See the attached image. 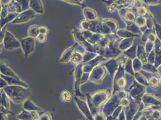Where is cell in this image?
Wrapping results in <instances>:
<instances>
[{
    "instance_id": "7a4b0ae2",
    "label": "cell",
    "mask_w": 161,
    "mask_h": 120,
    "mask_svg": "<svg viewBox=\"0 0 161 120\" xmlns=\"http://www.w3.org/2000/svg\"><path fill=\"white\" fill-rule=\"evenodd\" d=\"M3 42L4 47L8 50L18 49L21 47V41H19L17 38L15 37V36L9 31L5 32Z\"/></svg>"
},
{
    "instance_id": "6da1fadb",
    "label": "cell",
    "mask_w": 161,
    "mask_h": 120,
    "mask_svg": "<svg viewBox=\"0 0 161 120\" xmlns=\"http://www.w3.org/2000/svg\"><path fill=\"white\" fill-rule=\"evenodd\" d=\"M3 90L16 104H22L29 99L31 91L29 88L21 85H8L4 87Z\"/></svg>"
},
{
    "instance_id": "5bb4252c",
    "label": "cell",
    "mask_w": 161,
    "mask_h": 120,
    "mask_svg": "<svg viewBox=\"0 0 161 120\" xmlns=\"http://www.w3.org/2000/svg\"><path fill=\"white\" fill-rule=\"evenodd\" d=\"M37 39H38V40H39V42L42 43V42H45V40H46V35L40 34L37 36Z\"/></svg>"
},
{
    "instance_id": "277c9868",
    "label": "cell",
    "mask_w": 161,
    "mask_h": 120,
    "mask_svg": "<svg viewBox=\"0 0 161 120\" xmlns=\"http://www.w3.org/2000/svg\"><path fill=\"white\" fill-rule=\"evenodd\" d=\"M75 101L78 109L84 115L87 119H88V120H94L93 114L91 111L88 103L77 98H75Z\"/></svg>"
},
{
    "instance_id": "9a60e30c",
    "label": "cell",
    "mask_w": 161,
    "mask_h": 120,
    "mask_svg": "<svg viewBox=\"0 0 161 120\" xmlns=\"http://www.w3.org/2000/svg\"><path fill=\"white\" fill-rule=\"evenodd\" d=\"M125 84H126V82H125V80L124 79H120L118 81V85L120 87H123L125 85Z\"/></svg>"
},
{
    "instance_id": "2e32d148",
    "label": "cell",
    "mask_w": 161,
    "mask_h": 120,
    "mask_svg": "<svg viewBox=\"0 0 161 120\" xmlns=\"http://www.w3.org/2000/svg\"><path fill=\"white\" fill-rule=\"evenodd\" d=\"M8 120V115L1 113V120Z\"/></svg>"
},
{
    "instance_id": "4fadbf2b",
    "label": "cell",
    "mask_w": 161,
    "mask_h": 120,
    "mask_svg": "<svg viewBox=\"0 0 161 120\" xmlns=\"http://www.w3.org/2000/svg\"><path fill=\"white\" fill-rule=\"evenodd\" d=\"M48 32H49V30L46 27L44 26L39 27V33L40 34L46 35L48 33Z\"/></svg>"
},
{
    "instance_id": "e0dca14e",
    "label": "cell",
    "mask_w": 161,
    "mask_h": 120,
    "mask_svg": "<svg viewBox=\"0 0 161 120\" xmlns=\"http://www.w3.org/2000/svg\"><path fill=\"white\" fill-rule=\"evenodd\" d=\"M107 120H113V118H112V119H111V120H110V119H109V118H108V117H107Z\"/></svg>"
},
{
    "instance_id": "8fae6325",
    "label": "cell",
    "mask_w": 161,
    "mask_h": 120,
    "mask_svg": "<svg viewBox=\"0 0 161 120\" xmlns=\"http://www.w3.org/2000/svg\"><path fill=\"white\" fill-rule=\"evenodd\" d=\"M94 120H107V117L101 111L97 112L93 115Z\"/></svg>"
},
{
    "instance_id": "8992f818",
    "label": "cell",
    "mask_w": 161,
    "mask_h": 120,
    "mask_svg": "<svg viewBox=\"0 0 161 120\" xmlns=\"http://www.w3.org/2000/svg\"><path fill=\"white\" fill-rule=\"evenodd\" d=\"M1 74L3 75H6L7 76L9 77H16L17 79H20L17 75L15 73V72L10 69L7 64H6L4 62L1 63Z\"/></svg>"
},
{
    "instance_id": "5b68a950",
    "label": "cell",
    "mask_w": 161,
    "mask_h": 120,
    "mask_svg": "<svg viewBox=\"0 0 161 120\" xmlns=\"http://www.w3.org/2000/svg\"><path fill=\"white\" fill-rule=\"evenodd\" d=\"M40 111H30L23 110L16 115L18 120H38Z\"/></svg>"
},
{
    "instance_id": "7c38bea8",
    "label": "cell",
    "mask_w": 161,
    "mask_h": 120,
    "mask_svg": "<svg viewBox=\"0 0 161 120\" xmlns=\"http://www.w3.org/2000/svg\"><path fill=\"white\" fill-rule=\"evenodd\" d=\"M38 120H52V117L48 112H39Z\"/></svg>"
},
{
    "instance_id": "3957f363",
    "label": "cell",
    "mask_w": 161,
    "mask_h": 120,
    "mask_svg": "<svg viewBox=\"0 0 161 120\" xmlns=\"http://www.w3.org/2000/svg\"><path fill=\"white\" fill-rule=\"evenodd\" d=\"M21 47L24 52V57L27 58L35 51L36 43L35 39L31 37H28L21 40Z\"/></svg>"
},
{
    "instance_id": "9c48e42d",
    "label": "cell",
    "mask_w": 161,
    "mask_h": 120,
    "mask_svg": "<svg viewBox=\"0 0 161 120\" xmlns=\"http://www.w3.org/2000/svg\"><path fill=\"white\" fill-rule=\"evenodd\" d=\"M1 92H2L1 99V106H2L3 107H4L6 109H7L8 110H10V102H9V99L8 98V96L6 94H5L6 92H4L3 89L1 90Z\"/></svg>"
},
{
    "instance_id": "52a82bcc",
    "label": "cell",
    "mask_w": 161,
    "mask_h": 120,
    "mask_svg": "<svg viewBox=\"0 0 161 120\" xmlns=\"http://www.w3.org/2000/svg\"><path fill=\"white\" fill-rule=\"evenodd\" d=\"M23 109L30 111H41V109L35 105L31 100H27L23 103Z\"/></svg>"
},
{
    "instance_id": "ba28073f",
    "label": "cell",
    "mask_w": 161,
    "mask_h": 120,
    "mask_svg": "<svg viewBox=\"0 0 161 120\" xmlns=\"http://www.w3.org/2000/svg\"><path fill=\"white\" fill-rule=\"evenodd\" d=\"M60 99L64 102L69 103L72 102L73 97H72V94L69 91L64 90L61 92Z\"/></svg>"
},
{
    "instance_id": "30bf717a",
    "label": "cell",
    "mask_w": 161,
    "mask_h": 120,
    "mask_svg": "<svg viewBox=\"0 0 161 120\" xmlns=\"http://www.w3.org/2000/svg\"><path fill=\"white\" fill-rule=\"evenodd\" d=\"M40 34L39 33V27L36 25H31L29 29V36L33 38L37 37Z\"/></svg>"
}]
</instances>
